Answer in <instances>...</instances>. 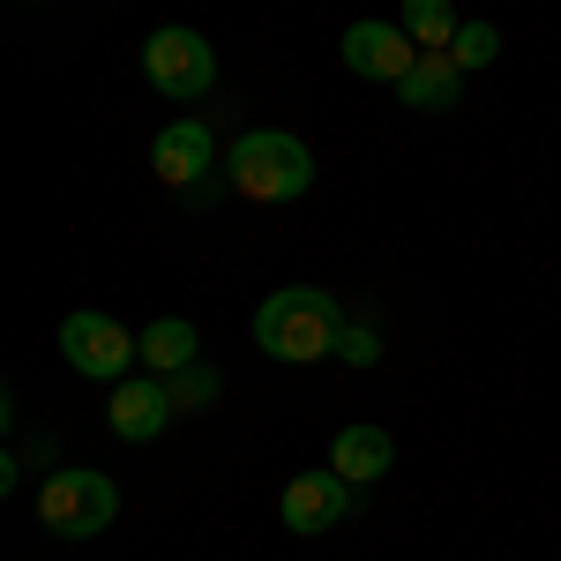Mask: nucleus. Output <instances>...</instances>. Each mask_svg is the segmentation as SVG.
Listing matches in <instances>:
<instances>
[{
    "mask_svg": "<svg viewBox=\"0 0 561 561\" xmlns=\"http://www.w3.org/2000/svg\"><path fill=\"white\" fill-rule=\"evenodd\" d=\"M337 337H345V307L330 293H314V285H285V293H270L255 307V345L270 359H285V367H307V359L337 352Z\"/></svg>",
    "mask_w": 561,
    "mask_h": 561,
    "instance_id": "nucleus-1",
    "label": "nucleus"
},
{
    "mask_svg": "<svg viewBox=\"0 0 561 561\" xmlns=\"http://www.w3.org/2000/svg\"><path fill=\"white\" fill-rule=\"evenodd\" d=\"M225 180L248 195V203H293L314 187V150L285 128H248L225 150Z\"/></svg>",
    "mask_w": 561,
    "mask_h": 561,
    "instance_id": "nucleus-2",
    "label": "nucleus"
},
{
    "mask_svg": "<svg viewBox=\"0 0 561 561\" xmlns=\"http://www.w3.org/2000/svg\"><path fill=\"white\" fill-rule=\"evenodd\" d=\"M113 517H121V486L105 472H90V465H68L38 486V524L60 531V539H98Z\"/></svg>",
    "mask_w": 561,
    "mask_h": 561,
    "instance_id": "nucleus-3",
    "label": "nucleus"
},
{
    "mask_svg": "<svg viewBox=\"0 0 561 561\" xmlns=\"http://www.w3.org/2000/svg\"><path fill=\"white\" fill-rule=\"evenodd\" d=\"M60 359H68L83 382H128V367L142 359V337H128L113 314L83 307V314L60 322Z\"/></svg>",
    "mask_w": 561,
    "mask_h": 561,
    "instance_id": "nucleus-4",
    "label": "nucleus"
},
{
    "mask_svg": "<svg viewBox=\"0 0 561 561\" xmlns=\"http://www.w3.org/2000/svg\"><path fill=\"white\" fill-rule=\"evenodd\" d=\"M142 76L165 90V98H210L217 90V53L203 31H150V45H142Z\"/></svg>",
    "mask_w": 561,
    "mask_h": 561,
    "instance_id": "nucleus-5",
    "label": "nucleus"
},
{
    "mask_svg": "<svg viewBox=\"0 0 561 561\" xmlns=\"http://www.w3.org/2000/svg\"><path fill=\"white\" fill-rule=\"evenodd\" d=\"M352 502H359V486H352L337 465H330V472H300V479H285V524H293L300 539L330 531V524H345V517H352Z\"/></svg>",
    "mask_w": 561,
    "mask_h": 561,
    "instance_id": "nucleus-6",
    "label": "nucleus"
},
{
    "mask_svg": "<svg viewBox=\"0 0 561 561\" xmlns=\"http://www.w3.org/2000/svg\"><path fill=\"white\" fill-rule=\"evenodd\" d=\"M412 60H420V45H412L404 23H352L345 31V68L367 76V83H404Z\"/></svg>",
    "mask_w": 561,
    "mask_h": 561,
    "instance_id": "nucleus-7",
    "label": "nucleus"
},
{
    "mask_svg": "<svg viewBox=\"0 0 561 561\" xmlns=\"http://www.w3.org/2000/svg\"><path fill=\"white\" fill-rule=\"evenodd\" d=\"M173 382L165 375H135V382H113V404H105V420H113V434L121 442H150V434H165V420H173Z\"/></svg>",
    "mask_w": 561,
    "mask_h": 561,
    "instance_id": "nucleus-8",
    "label": "nucleus"
},
{
    "mask_svg": "<svg viewBox=\"0 0 561 561\" xmlns=\"http://www.w3.org/2000/svg\"><path fill=\"white\" fill-rule=\"evenodd\" d=\"M150 165L165 187H203V173L217 165V135L203 121H173V128L150 142Z\"/></svg>",
    "mask_w": 561,
    "mask_h": 561,
    "instance_id": "nucleus-9",
    "label": "nucleus"
},
{
    "mask_svg": "<svg viewBox=\"0 0 561 561\" xmlns=\"http://www.w3.org/2000/svg\"><path fill=\"white\" fill-rule=\"evenodd\" d=\"M397 98H404L412 113H449V105L465 98V68H457L449 53H420V60H412V76L397 83Z\"/></svg>",
    "mask_w": 561,
    "mask_h": 561,
    "instance_id": "nucleus-10",
    "label": "nucleus"
},
{
    "mask_svg": "<svg viewBox=\"0 0 561 561\" xmlns=\"http://www.w3.org/2000/svg\"><path fill=\"white\" fill-rule=\"evenodd\" d=\"M330 465H337L352 486H367V479H382L389 465H397V442H389V427H337Z\"/></svg>",
    "mask_w": 561,
    "mask_h": 561,
    "instance_id": "nucleus-11",
    "label": "nucleus"
},
{
    "mask_svg": "<svg viewBox=\"0 0 561 561\" xmlns=\"http://www.w3.org/2000/svg\"><path fill=\"white\" fill-rule=\"evenodd\" d=\"M142 367H150V375H180V367H195V322H180V314L150 322V330H142Z\"/></svg>",
    "mask_w": 561,
    "mask_h": 561,
    "instance_id": "nucleus-12",
    "label": "nucleus"
},
{
    "mask_svg": "<svg viewBox=\"0 0 561 561\" xmlns=\"http://www.w3.org/2000/svg\"><path fill=\"white\" fill-rule=\"evenodd\" d=\"M404 31H412L420 53H449V38H457V8H449V0H404Z\"/></svg>",
    "mask_w": 561,
    "mask_h": 561,
    "instance_id": "nucleus-13",
    "label": "nucleus"
},
{
    "mask_svg": "<svg viewBox=\"0 0 561 561\" xmlns=\"http://www.w3.org/2000/svg\"><path fill=\"white\" fill-rule=\"evenodd\" d=\"M449 60H457L465 76H472V68H494V60H502V31H494V23H457Z\"/></svg>",
    "mask_w": 561,
    "mask_h": 561,
    "instance_id": "nucleus-14",
    "label": "nucleus"
},
{
    "mask_svg": "<svg viewBox=\"0 0 561 561\" xmlns=\"http://www.w3.org/2000/svg\"><path fill=\"white\" fill-rule=\"evenodd\" d=\"M165 382H173V404H180V412H203V404H217V397H225L217 367H203V359H195V367H180V375H165Z\"/></svg>",
    "mask_w": 561,
    "mask_h": 561,
    "instance_id": "nucleus-15",
    "label": "nucleus"
},
{
    "mask_svg": "<svg viewBox=\"0 0 561 561\" xmlns=\"http://www.w3.org/2000/svg\"><path fill=\"white\" fill-rule=\"evenodd\" d=\"M337 352H345L352 367H375V359H382V337H375L367 322H345V337H337Z\"/></svg>",
    "mask_w": 561,
    "mask_h": 561,
    "instance_id": "nucleus-16",
    "label": "nucleus"
}]
</instances>
